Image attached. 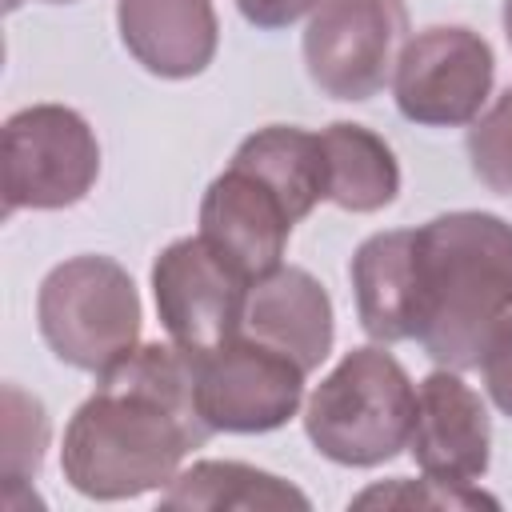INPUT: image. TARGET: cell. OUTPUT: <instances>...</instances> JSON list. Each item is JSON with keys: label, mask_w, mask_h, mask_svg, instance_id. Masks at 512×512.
<instances>
[{"label": "cell", "mask_w": 512, "mask_h": 512, "mask_svg": "<svg viewBox=\"0 0 512 512\" xmlns=\"http://www.w3.org/2000/svg\"><path fill=\"white\" fill-rule=\"evenodd\" d=\"M480 372H484V388L492 396V404L512 416V312L492 328L484 352H480Z\"/></svg>", "instance_id": "44dd1931"}, {"label": "cell", "mask_w": 512, "mask_h": 512, "mask_svg": "<svg viewBox=\"0 0 512 512\" xmlns=\"http://www.w3.org/2000/svg\"><path fill=\"white\" fill-rule=\"evenodd\" d=\"M304 376L292 356L240 332L196 356V404L212 432H276L300 412Z\"/></svg>", "instance_id": "ba28073f"}, {"label": "cell", "mask_w": 512, "mask_h": 512, "mask_svg": "<svg viewBox=\"0 0 512 512\" xmlns=\"http://www.w3.org/2000/svg\"><path fill=\"white\" fill-rule=\"evenodd\" d=\"M416 384L380 344L340 356L304 408V432L320 456L344 468H376L408 448Z\"/></svg>", "instance_id": "3957f363"}, {"label": "cell", "mask_w": 512, "mask_h": 512, "mask_svg": "<svg viewBox=\"0 0 512 512\" xmlns=\"http://www.w3.org/2000/svg\"><path fill=\"white\" fill-rule=\"evenodd\" d=\"M164 512H224V508H244V512H280V508H300L308 512L312 500L288 484L276 472L240 464V460H196L192 468L176 472V480L160 492Z\"/></svg>", "instance_id": "2e32d148"}, {"label": "cell", "mask_w": 512, "mask_h": 512, "mask_svg": "<svg viewBox=\"0 0 512 512\" xmlns=\"http://www.w3.org/2000/svg\"><path fill=\"white\" fill-rule=\"evenodd\" d=\"M292 224L296 220L280 196L236 164H228V172H220L200 200V236L248 280L284 264Z\"/></svg>", "instance_id": "8fae6325"}, {"label": "cell", "mask_w": 512, "mask_h": 512, "mask_svg": "<svg viewBox=\"0 0 512 512\" xmlns=\"http://www.w3.org/2000/svg\"><path fill=\"white\" fill-rule=\"evenodd\" d=\"M244 336L264 340L292 356L304 372H316L336 340V316L324 284L296 264H280L252 280L244 308Z\"/></svg>", "instance_id": "7c38bea8"}, {"label": "cell", "mask_w": 512, "mask_h": 512, "mask_svg": "<svg viewBox=\"0 0 512 512\" xmlns=\"http://www.w3.org/2000/svg\"><path fill=\"white\" fill-rule=\"evenodd\" d=\"M348 276L360 328L376 344L416 340V228L368 236L356 248Z\"/></svg>", "instance_id": "5bb4252c"}, {"label": "cell", "mask_w": 512, "mask_h": 512, "mask_svg": "<svg viewBox=\"0 0 512 512\" xmlns=\"http://www.w3.org/2000/svg\"><path fill=\"white\" fill-rule=\"evenodd\" d=\"M232 164L252 172L260 184H268L296 224L320 200H328V168H324L320 132H308L296 124L256 128L252 136L240 140Z\"/></svg>", "instance_id": "9a60e30c"}, {"label": "cell", "mask_w": 512, "mask_h": 512, "mask_svg": "<svg viewBox=\"0 0 512 512\" xmlns=\"http://www.w3.org/2000/svg\"><path fill=\"white\" fill-rule=\"evenodd\" d=\"M408 452L424 476L476 484L492 460V420L472 384L456 368H436L416 388V420Z\"/></svg>", "instance_id": "30bf717a"}, {"label": "cell", "mask_w": 512, "mask_h": 512, "mask_svg": "<svg viewBox=\"0 0 512 512\" xmlns=\"http://www.w3.org/2000/svg\"><path fill=\"white\" fill-rule=\"evenodd\" d=\"M208 436L196 404V352L172 340L136 344L72 412L60 468L88 500H132L168 488Z\"/></svg>", "instance_id": "6da1fadb"}, {"label": "cell", "mask_w": 512, "mask_h": 512, "mask_svg": "<svg viewBox=\"0 0 512 512\" xmlns=\"http://www.w3.org/2000/svg\"><path fill=\"white\" fill-rule=\"evenodd\" d=\"M324 168H328V200L344 212H380L400 192V164L384 136L364 124L336 120L320 132Z\"/></svg>", "instance_id": "e0dca14e"}, {"label": "cell", "mask_w": 512, "mask_h": 512, "mask_svg": "<svg viewBox=\"0 0 512 512\" xmlns=\"http://www.w3.org/2000/svg\"><path fill=\"white\" fill-rule=\"evenodd\" d=\"M500 508L496 496L480 492L476 484H448V480H436V476H424V480H408V476H396L388 484H372L364 488L352 508Z\"/></svg>", "instance_id": "d6986e66"}, {"label": "cell", "mask_w": 512, "mask_h": 512, "mask_svg": "<svg viewBox=\"0 0 512 512\" xmlns=\"http://www.w3.org/2000/svg\"><path fill=\"white\" fill-rule=\"evenodd\" d=\"M140 292L112 256H72L36 292V324L56 360L100 376L140 344Z\"/></svg>", "instance_id": "277c9868"}, {"label": "cell", "mask_w": 512, "mask_h": 512, "mask_svg": "<svg viewBox=\"0 0 512 512\" xmlns=\"http://www.w3.org/2000/svg\"><path fill=\"white\" fill-rule=\"evenodd\" d=\"M504 36L512 44V0H504Z\"/></svg>", "instance_id": "603a6c76"}, {"label": "cell", "mask_w": 512, "mask_h": 512, "mask_svg": "<svg viewBox=\"0 0 512 512\" xmlns=\"http://www.w3.org/2000/svg\"><path fill=\"white\" fill-rule=\"evenodd\" d=\"M100 176L92 124L64 104H32L4 120V216L80 204Z\"/></svg>", "instance_id": "5b68a950"}, {"label": "cell", "mask_w": 512, "mask_h": 512, "mask_svg": "<svg viewBox=\"0 0 512 512\" xmlns=\"http://www.w3.org/2000/svg\"><path fill=\"white\" fill-rule=\"evenodd\" d=\"M44 448H48V416H44V404L36 396L20 392L16 384H4V456H0L4 484L8 488L28 484L40 472Z\"/></svg>", "instance_id": "ac0fdd59"}, {"label": "cell", "mask_w": 512, "mask_h": 512, "mask_svg": "<svg viewBox=\"0 0 512 512\" xmlns=\"http://www.w3.org/2000/svg\"><path fill=\"white\" fill-rule=\"evenodd\" d=\"M468 156H472V172L492 192L512 196V88L496 96V104L480 120H472Z\"/></svg>", "instance_id": "ffe728a7"}, {"label": "cell", "mask_w": 512, "mask_h": 512, "mask_svg": "<svg viewBox=\"0 0 512 512\" xmlns=\"http://www.w3.org/2000/svg\"><path fill=\"white\" fill-rule=\"evenodd\" d=\"M252 280L232 268L204 236L172 240L152 264V296L172 344L212 352L244 332Z\"/></svg>", "instance_id": "9c48e42d"}, {"label": "cell", "mask_w": 512, "mask_h": 512, "mask_svg": "<svg viewBox=\"0 0 512 512\" xmlns=\"http://www.w3.org/2000/svg\"><path fill=\"white\" fill-rule=\"evenodd\" d=\"M512 312V224L460 208L416 228V340L440 368H480Z\"/></svg>", "instance_id": "7a4b0ae2"}, {"label": "cell", "mask_w": 512, "mask_h": 512, "mask_svg": "<svg viewBox=\"0 0 512 512\" xmlns=\"http://www.w3.org/2000/svg\"><path fill=\"white\" fill-rule=\"evenodd\" d=\"M20 0H8V8H16ZM48 4H72V0H48Z\"/></svg>", "instance_id": "cb8c5ba5"}, {"label": "cell", "mask_w": 512, "mask_h": 512, "mask_svg": "<svg viewBox=\"0 0 512 512\" xmlns=\"http://www.w3.org/2000/svg\"><path fill=\"white\" fill-rule=\"evenodd\" d=\"M236 8L252 28L276 32V28H288L304 16H312L320 8V0H236Z\"/></svg>", "instance_id": "7402d4cb"}, {"label": "cell", "mask_w": 512, "mask_h": 512, "mask_svg": "<svg viewBox=\"0 0 512 512\" xmlns=\"http://www.w3.org/2000/svg\"><path fill=\"white\" fill-rule=\"evenodd\" d=\"M116 28L128 56L160 76H200L220 44L212 0H116Z\"/></svg>", "instance_id": "4fadbf2b"}, {"label": "cell", "mask_w": 512, "mask_h": 512, "mask_svg": "<svg viewBox=\"0 0 512 512\" xmlns=\"http://www.w3.org/2000/svg\"><path fill=\"white\" fill-rule=\"evenodd\" d=\"M496 80L492 48L464 24H432L404 40L392 96L404 120L424 128H460L480 120Z\"/></svg>", "instance_id": "8992f818"}, {"label": "cell", "mask_w": 512, "mask_h": 512, "mask_svg": "<svg viewBox=\"0 0 512 512\" xmlns=\"http://www.w3.org/2000/svg\"><path fill=\"white\" fill-rule=\"evenodd\" d=\"M408 40L404 0H320L304 28V68L332 100L376 96Z\"/></svg>", "instance_id": "52a82bcc"}]
</instances>
